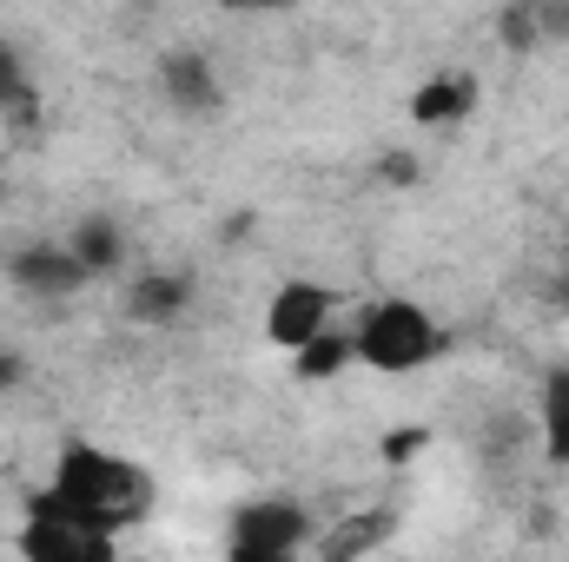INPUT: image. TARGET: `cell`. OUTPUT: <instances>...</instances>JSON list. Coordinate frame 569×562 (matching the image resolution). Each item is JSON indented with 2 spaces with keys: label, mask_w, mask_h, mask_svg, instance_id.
I'll return each mask as SVG.
<instances>
[{
  "label": "cell",
  "mask_w": 569,
  "mask_h": 562,
  "mask_svg": "<svg viewBox=\"0 0 569 562\" xmlns=\"http://www.w3.org/2000/svg\"><path fill=\"white\" fill-rule=\"evenodd\" d=\"M33 503L67 510V516H80V523L120 536V530H133L146 510H152V476H146L140 463L100 450V443H67L60 463H53V476H47V490H40Z\"/></svg>",
  "instance_id": "1"
},
{
  "label": "cell",
  "mask_w": 569,
  "mask_h": 562,
  "mask_svg": "<svg viewBox=\"0 0 569 562\" xmlns=\"http://www.w3.org/2000/svg\"><path fill=\"white\" fill-rule=\"evenodd\" d=\"M351 344H358V364H371L385 378H411L443 358V324L418 298H371L365 318L351 324Z\"/></svg>",
  "instance_id": "2"
},
{
  "label": "cell",
  "mask_w": 569,
  "mask_h": 562,
  "mask_svg": "<svg viewBox=\"0 0 569 562\" xmlns=\"http://www.w3.org/2000/svg\"><path fill=\"white\" fill-rule=\"evenodd\" d=\"M311 543V516L291 496H266V503H239L226 523V550L246 562H279Z\"/></svg>",
  "instance_id": "3"
},
{
  "label": "cell",
  "mask_w": 569,
  "mask_h": 562,
  "mask_svg": "<svg viewBox=\"0 0 569 562\" xmlns=\"http://www.w3.org/2000/svg\"><path fill=\"white\" fill-rule=\"evenodd\" d=\"M113 530H93L67 510H47V503H27V523H20V556L33 562H113Z\"/></svg>",
  "instance_id": "4"
},
{
  "label": "cell",
  "mask_w": 569,
  "mask_h": 562,
  "mask_svg": "<svg viewBox=\"0 0 569 562\" xmlns=\"http://www.w3.org/2000/svg\"><path fill=\"white\" fill-rule=\"evenodd\" d=\"M331 291L318 279H284L279 291H272V304H266V338L279 344V351H305L325 324H331Z\"/></svg>",
  "instance_id": "5"
},
{
  "label": "cell",
  "mask_w": 569,
  "mask_h": 562,
  "mask_svg": "<svg viewBox=\"0 0 569 562\" xmlns=\"http://www.w3.org/2000/svg\"><path fill=\"white\" fill-rule=\"evenodd\" d=\"M159 93H166L172 113H219L226 107V87H219L212 60L192 53V47H179V53L159 60Z\"/></svg>",
  "instance_id": "6"
},
{
  "label": "cell",
  "mask_w": 569,
  "mask_h": 562,
  "mask_svg": "<svg viewBox=\"0 0 569 562\" xmlns=\"http://www.w3.org/2000/svg\"><path fill=\"white\" fill-rule=\"evenodd\" d=\"M7 272H13L20 291H33V298H67V291H80V284L93 279L73 245H27V252H13Z\"/></svg>",
  "instance_id": "7"
},
{
  "label": "cell",
  "mask_w": 569,
  "mask_h": 562,
  "mask_svg": "<svg viewBox=\"0 0 569 562\" xmlns=\"http://www.w3.org/2000/svg\"><path fill=\"white\" fill-rule=\"evenodd\" d=\"M186 298H192V279H186V272H146V279L127 284V318H140V324H172V318L186 311Z\"/></svg>",
  "instance_id": "8"
},
{
  "label": "cell",
  "mask_w": 569,
  "mask_h": 562,
  "mask_svg": "<svg viewBox=\"0 0 569 562\" xmlns=\"http://www.w3.org/2000/svg\"><path fill=\"white\" fill-rule=\"evenodd\" d=\"M537 418H543V450L550 463H569V364H557L537 391Z\"/></svg>",
  "instance_id": "9"
},
{
  "label": "cell",
  "mask_w": 569,
  "mask_h": 562,
  "mask_svg": "<svg viewBox=\"0 0 569 562\" xmlns=\"http://www.w3.org/2000/svg\"><path fill=\"white\" fill-rule=\"evenodd\" d=\"M67 245H73V252H80V265H87V272H93V279H100V272H113V265H120V259H127V232H120V225H113V219H80V225H73V239H67Z\"/></svg>",
  "instance_id": "10"
},
{
  "label": "cell",
  "mask_w": 569,
  "mask_h": 562,
  "mask_svg": "<svg viewBox=\"0 0 569 562\" xmlns=\"http://www.w3.org/2000/svg\"><path fill=\"white\" fill-rule=\"evenodd\" d=\"M470 100H477V80L470 73H443V80H430L425 93H418V120L437 127V120H457V113H470Z\"/></svg>",
  "instance_id": "11"
},
{
  "label": "cell",
  "mask_w": 569,
  "mask_h": 562,
  "mask_svg": "<svg viewBox=\"0 0 569 562\" xmlns=\"http://www.w3.org/2000/svg\"><path fill=\"white\" fill-rule=\"evenodd\" d=\"M291 358H298V371H305V378H331V371L358 364V344H351V331H331V324H325V331H318L305 351H291Z\"/></svg>",
  "instance_id": "12"
},
{
  "label": "cell",
  "mask_w": 569,
  "mask_h": 562,
  "mask_svg": "<svg viewBox=\"0 0 569 562\" xmlns=\"http://www.w3.org/2000/svg\"><path fill=\"white\" fill-rule=\"evenodd\" d=\"M27 100H33V73H27L20 47L0 40V113H13V107H27Z\"/></svg>",
  "instance_id": "13"
},
{
  "label": "cell",
  "mask_w": 569,
  "mask_h": 562,
  "mask_svg": "<svg viewBox=\"0 0 569 562\" xmlns=\"http://www.w3.org/2000/svg\"><path fill=\"white\" fill-rule=\"evenodd\" d=\"M226 7H239V13H279V7H291V0H226Z\"/></svg>",
  "instance_id": "14"
},
{
  "label": "cell",
  "mask_w": 569,
  "mask_h": 562,
  "mask_svg": "<svg viewBox=\"0 0 569 562\" xmlns=\"http://www.w3.org/2000/svg\"><path fill=\"white\" fill-rule=\"evenodd\" d=\"M13 378H20V364H7V358H0V384H13Z\"/></svg>",
  "instance_id": "15"
}]
</instances>
